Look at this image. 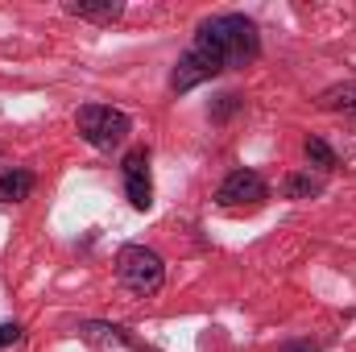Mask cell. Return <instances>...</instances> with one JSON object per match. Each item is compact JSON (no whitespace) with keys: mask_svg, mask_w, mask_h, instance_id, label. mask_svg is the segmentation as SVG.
Listing matches in <instances>:
<instances>
[{"mask_svg":"<svg viewBox=\"0 0 356 352\" xmlns=\"http://www.w3.org/2000/svg\"><path fill=\"white\" fill-rule=\"evenodd\" d=\"M79 336H83L95 352H149L129 328H116V323H83Z\"/></svg>","mask_w":356,"mask_h":352,"instance_id":"8992f818","label":"cell"},{"mask_svg":"<svg viewBox=\"0 0 356 352\" xmlns=\"http://www.w3.org/2000/svg\"><path fill=\"white\" fill-rule=\"evenodd\" d=\"M302 154H307V162H311V166H319V170H336V166H340L336 150H332L323 137H307V141H302Z\"/></svg>","mask_w":356,"mask_h":352,"instance_id":"30bf717a","label":"cell"},{"mask_svg":"<svg viewBox=\"0 0 356 352\" xmlns=\"http://www.w3.org/2000/svg\"><path fill=\"white\" fill-rule=\"evenodd\" d=\"M269 199V182L257 170H232V175L220 182V191H216V203L224 207V211H236V207H261Z\"/></svg>","mask_w":356,"mask_h":352,"instance_id":"277c9868","label":"cell"},{"mask_svg":"<svg viewBox=\"0 0 356 352\" xmlns=\"http://www.w3.org/2000/svg\"><path fill=\"white\" fill-rule=\"evenodd\" d=\"M120 175H124V195L137 211H145L154 203V182H149V150H129L124 162H120Z\"/></svg>","mask_w":356,"mask_h":352,"instance_id":"5b68a950","label":"cell"},{"mask_svg":"<svg viewBox=\"0 0 356 352\" xmlns=\"http://www.w3.org/2000/svg\"><path fill=\"white\" fill-rule=\"evenodd\" d=\"M236 108H241V95H220V104L211 108V116H216V120H224V116H232Z\"/></svg>","mask_w":356,"mask_h":352,"instance_id":"7c38bea8","label":"cell"},{"mask_svg":"<svg viewBox=\"0 0 356 352\" xmlns=\"http://www.w3.org/2000/svg\"><path fill=\"white\" fill-rule=\"evenodd\" d=\"M33 195V175L29 170H4L0 175V203H25Z\"/></svg>","mask_w":356,"mask_h":352,"instance_id":"9c48e42d","label":"cell"},{"mask_svg":"<svg viewBox=\"0 0 356 352\" xmlns=\"http://www.w3.org/2000/svg\"><path fill=\"white\" fill-rule=\"evenodd\" d=\"M63 8H67L71 17H79V21H99V25H108V21H116V17L124 13L120 0H67Z\"/></svg>","mask_w":356,"mask_h":352,"instance_id":"52a82bcc","label":"cell"},{"mask_svg":"<svg viewBox=\"0 0 356 352\" xmlns=\"http://www.w3.org/2000/svg\"><path fill=\"white\" fill-rule=\"evenodd\" d=\"M75 129H79V137L88 141L91 150L108 154V150L124 145V137L133 133V120H129V112H120L112 104H83L75 112Z\"/></svg>","mask_w":356,"mask_h":352,"instance_id":"7a4b0ae2","label":"cell"},{"mask_svg":"<svg viewBox=\"0 0 356 352\" xmlns=\"http://www.w3.org/2000/svg\"><path fill=\"white\" fill-rule=\"evenodd\" d=\"M319 191H323V182L311 178V175H286V182H282V195L286 199H311Z\"/></svg>","mask_w":356,"mask_h":352,"instance_id":"8fae6325","label":"cell"},{"mask_svg":"<svg viewBox=\"0 0 356 352\" xmlns=\"http://www.w3.org/2000/svg\"><path fill=\"white\" fill-rule=\"evenodd\" d=\"M191 46L207 54L220 71H241L261 54V33H257V21L245 13H216L195 29Z\"/></svg>","mask_w":356,"mask_h":352,"instance_id":"6da1fadb","label":"cell"},{"mask_svg":"<svg viewBox=\"0 0 356 352\" xmlns=\"http://www.w3.org/2000/svg\"><path fill=\"white\" fill-rule=\"evenodd\" d=\"M277 352H319V344H311V340H290V344H282Z\"/></svg>","mask_w":356,"mask_h":352,"instance_id":"5bb4252c","label":"cell"},{"mask_svg":"<svg viewBox=\"0 0 356 352\" xmlns=\"http://www.w3.org/2000/svg\"><path fill=\"white\" fill-rule=\"evenodd\" d=\"M17 340H21V323H0V349H8Z\"/></svg>","mask_w":356,"mask_h":352,"instance_id":"4fadbf2b","label":"cell"},{"mask_svg":"<svg viewBox=\"0 0 356 352\" xmlns=\"http://www.w3.org/2000/svg\"><path fill=\"white\" fill-rule=\"evenodd\" d=\"M319 108H323V112H344V116L356 125V79L327 88L323 95H319Z\"/></svg>","mask_w":356,"mask_h":352,"instance_id":"ba28073f","label":"cell"},{"mask_svg":"<svg viewBox=\"0 0 356 352\" xmlns=\"http://www.w3.org/2000/svg\"><path fill=\"white\" fill-rule=\"evenodd\" d=\"M116 278H120L124 290L149 298V294L162 290V282H166V265H162V257H158L154 249H145V245H124V249L116 253Z\"/></svg>","mask_w":356,"mask_h":352,"instance_id":"3957f363","label":"cell"}]
</instances>
